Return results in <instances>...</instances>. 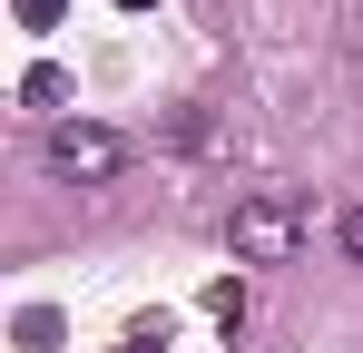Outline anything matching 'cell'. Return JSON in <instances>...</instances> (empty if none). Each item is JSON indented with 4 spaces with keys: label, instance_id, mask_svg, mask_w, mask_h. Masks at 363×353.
<instances>
[{
    "label": "cell",
    "instance_id": "obj_1",
    "mask_svg": "<svg viewBox=\"0 0 363 353\" xmlns=\"http://www.w3.org/2000/svg\"><path fill=\"white\" fill-rule=\"evenodd\" d=\"M40 157H50V176H69V186H108V176L128 167V138L99 128V118H60Z\"/></svg>",
    "mask_w": 363,
    "mask_h": 353
},
{
    "label": "cell",
    "instance_id": "obj_2",
    "mask_svg": "<svg viewBox=\"0 0 363 353\" xmlns=\"http://www.w3.org/2000/svg\"><path fill=\"white\" fill-rule=\"evenodd\" d=\"M226 245H236V265H285L304 245V216L285 206V196H245L236 226H226Z\"/></svg>",
    "mask_w": 363,
    "mask_h": 353
},
{
    "label": "cell",
    "instance_id": "obj_3",
    "mask_svg": "<svg viewBox=\"0 0 363 353\" xmlns=\"http://www.w3.org/2000/svg\"><path fill=\"white\" fill-rule=\"evenodd\" d=\"M20 99H30V108H60L69 79H60V69H30V79H20Z\"/></svg>",
    "mask_w": 363,
    "mask_h": 353
},
{
    "label": "cell",
    "instance_id": "obj_4",
    "mask_svg": "<svg viewBox=\"0 0 363 353\" xmlns=\"http://www.w3.org/2000/svg\"><path fill=\"white\" fill-rule=\"evenodd\" d=\"M20 20L30 30H60V0H20Z\"/></svg>",
    "mask_w": 363,
    "mask_h": 353
},
{
    "label": "cell",
    "instance_id": "obj_5",
    "mask_svg": "<svg viewBox=\"0 0 363 353\" xmlns=\"http://www.w3.org/2000/svg\"><path fill=\"white\" fill-rule=\"evenodd\" d=\"M344 255L363 265V206H344Z\"/></svg>",
    "mask_w": 363,
    "mask_h": 353
},
{
    "label": "cell",
    "instance_id": "obj_6",
    "mask_svg": "<svg viewBox=\"0 0 363 353\" xmlns=\"http://www.w3.org/2000/svg\"><path fill=\"white\" fill-rule=\"evenodd\" d=\"M128 353H157V334H138V344H128Z\"/></svg>",
    "mask_w": 363,
    "mask_h": 353
},
{
    "label": "cell",
    "instance_id": "obj_7",
    "mask_svg": "<svg viewBox=\"0 0 363 353\" xmlns=\"http://www.w3.org/2000/svg\"><path fill=\"white\" fill-rule=\"evenodd\" d=\"M118 10H147V0H118Z\"/></svg>",
    "mask_w": 363,
    "mask_h": 353
}]
</instances>
